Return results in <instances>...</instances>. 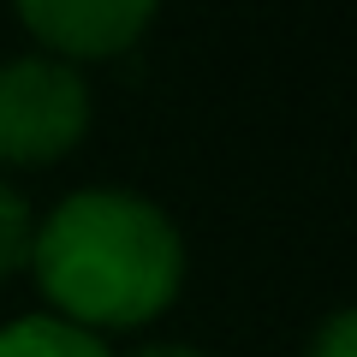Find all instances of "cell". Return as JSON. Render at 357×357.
Returning <instances> with one entry per match:
<instances>
[{
	"label": "cell",
	"mask_w": 357,
	"mask_h": 357,
	"mask_svg": "<svg viewBox=\"0 0 357 357\" xmlns=\"http://www.w3.org/2000/svg\"><path fill=\"white\" fill-rule=\"evenodd\" d=\"M310 357H357V316H351V310H340V316L321 321Z\"/></svg>",
	"instance_id": "cell-6"
},
{
	"label": "cell",
	"mask_w": 357,
	"mask_h": 357,
	"mask_svg": "<svg viewBox=\"0 0 357 357\" xmlns=\"http://www.w3.org/2000/svg\"><path fill=\"white\" fill-rule=\"evenodd\" d=\"M131 357H203L197 345H143V351H131Z\"/></svg>",
	"instance_id": "cell-7"
},
{
	"label": "cell",
	"mask_w": 357,
	"mask_h": 357,
	"mask_svg": "<svg viewBox=\"0 0 357 357\" xmlns=\"http://www.w3.org/2000/svg\"><path fill=\"white\" fill-rule=\"evenodd\" d=\"M89 131V84L54 54H24L0 66V161L48 167L72 155Z\"/></svg>",
	"instance_id": "cell-2"
},
{
	"label": "cell",
	"mask_w": 357,
	"mask_h": 357,
	"mask_svg": "<svg viewBox=\"0 0 357 357\" xmlns=\"http://www.w3.org/2000/svg\"><path fill=\"white\" fill-rule=\"evenodd\" d=\"M149 18H155L149 0H24L18 6V24L66 66L126 54L149 30Z\"/></svg>",
	"instance_id": "cell-3"
},
{
	"label": "cell",
	"mask_w": 357,
	"mask_h": 357,
	"mask_svg": "<svg viewBox=\"0 0 357 357\" xmlns=\"http://www.w3.org/2000/svg\"><path fill=\"white\" fill-rule=\"evenodd\" d=\"M30 238H36V220H30V203L0 185V280H13L18 268L30 262Z\"/></svg>",
	"instance_id": "cell-5"
},
{
	"label": "cell",
	"mask_w": 357,
	"mask_h": 357,
	"mask_svg": "<svg viewBox=\"0 0 357 357\" xmlns=\"http://www.w3.org/2000/svg\"><path fill=\"white\" fill-rule=\"evenodd\" d=\"M0 357H114L102 333L72 328L60 316H18L0 328Z\"/></svg>",
	"instance_id": "cell-4"
},
{
	"label": "cell",
	"mask_w": 357,
	"mask_h": 357,
	"mask_svg": "<svg viewBox=\"0 0 357 357\" xmlns=\"http://www.w3.org/2000/svg\"><path fill=\"white\" fill-rule=\"evenodd\" d=\"M48 304L72 328H143L178 298L185 280V238L137 191L89 185L72 191L30 238Z\"/></svg>",
	"instance_id": "cell-1"
}]
</instances>
